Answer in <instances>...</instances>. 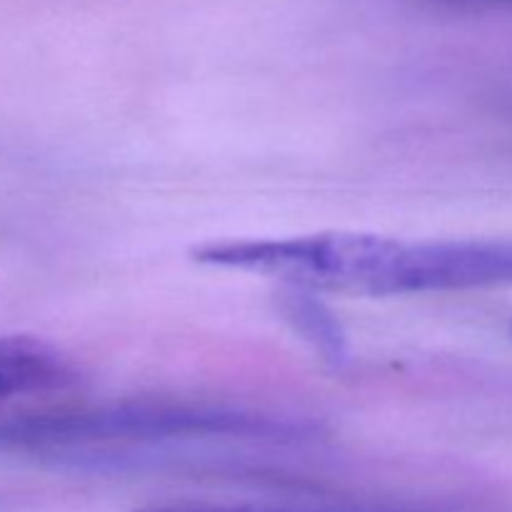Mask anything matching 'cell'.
<instances>
[{
	"instance_id": "obj_4",
	"label": "cell",
	"mask_w": 512,
	"mask_h": 512,
	"mask_svg": "<svg viewBox=\"0 0 512 512\" xmlns=\"http://www.w3.org/2000/svg\"><path fill=\"white\" fill-rule=\"evenodd\" d=\"M283 298L285 300L280 308H283L285 318L295 325V330L305 340H310L313 348L325 360H330V363H343L345 355H348V340H345V333L338 320H335V315L325 305H320L310 295V290L288 288V293Z\"/></svg>"
},
{
	"instance_id": "obj_6",
	"label": "cell",
	"mask_w": 512,
	"mask_h": 512,
	"mask_svg": "<svg viewBox=\"0 0 512 512\" xmlns=\"http://www.w3.org/2000/svg\"><path fill=\"white\" fill-rule=\"evenodd\" d=\"M445 3H468V5H512V0H445Z\"/></svg>"
},
{
	"instance_id": "obj_7",
	"label": "cell",
	"mask_w": 512,
	"mask_h": 512,
	"mask_svg": "<svg viewBox=\"0 0 512 512\" xmlns=\"http://www.w3.org/2000/svg\"><path fill=\"white\" fill-rule=\"evenodd\" d=\"M510 338H512V325H510Z\"/></svg>"
},
{
	"instance_id": "obj_3",
	"label": "cell",
	"mask_w": 512,
	"mask_h": 512,
	"mask_svg": "<svg viewBox=\"0 0 512 512\" xmlns=\"http://www.w3.org/2000/svg\"><path fill=\"white\" fill-rule=\"evenodd\" d=\"M75 365L53 345L35 338H0V403L75 385Z\"/></svg>"
},
{
	"instance_id": "obj_2",
	"label": "cell",
	"mask_w": 512,
	"mask_h": 512,
	"mask_svg": "<svg viewBox=\"0 0 512 512\" xmlns=\"http://www.w3.org/2000/svg\"><path fill=\"white\" fill-rule=\"evenodd\" d=\"M323 425L248 405L190 398H115L0 418V453L78 463L115 448L165 443L298 445L318 440Z\"/></svg>"
},
{
	"instance_id": "obj_5",
	"label": "cell",
	"mask_w": 512,
	"mask_h": 512,
	"mask_svg": "<svg viewBox=\"0 0 512 512\" xmlns=\"http://www.w3.org/2000/svg\"><path fill=\"white\" fill-rule=\"evenodd\" d=\"M135 512H370L345 508H305V505H265V503H210V500H173V503L143 505Z\"/></svg>"
},
{
	"instance_id": "obj_1",
	"label": "cell",
	"mask_w": 512,
	"mask_h": 512,
	"mask_svg": "<svg viewBox=\"0 0 512 512\" xmlns=\"http://www.w3.org/2000/svg\"><path fill=\"white\" fill-rule=\"evenodd\" d=\"M208 268L340 295H428L510 288L512 238L403 240L370 233L213 240L193 250Z\"/></svg>"
}]
</instances>
